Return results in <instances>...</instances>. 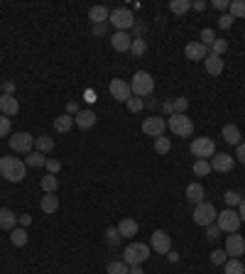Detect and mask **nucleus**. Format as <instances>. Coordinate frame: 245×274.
<instances>
[{"instance_id":"11","label":"nucleus","mask_w":245,"mask_h":274,"mask_svg":"<svg viewBox=\"0 0 245 274\" xmlns=\"http://www.w3.org/2000/svg\"><path fill=\"white\" fill-rule=\"evenodd\" d=\"M165 130H167V122H165V118L162 115H155V118H147L145 122H142V132H145L147 137H162L165 135Z\"/></svg>"},{"instance_id":"28","label":"nucleus","mask_w":245,"mask_h":274,"mask_svg":"<svg viewBox=\"0 0 245 274\" xmlns=\"http://www.w3.org/2000/svg\"><path fill=\"white\" fill-rule=\"evenodd\" d=\"M169 10H172V15H177V17H184V15L191 10V0H172V3H169Z\"/></svg>"},{"instance_id":"24","label":"nucleus","mask_w":245,"mask_h":274,"mask_svg":"<svg viewBox=\"0 0 245 274\" xmlns=\"http://www.w3.org/2000/svg\"><path fill=\"white\" fill-rule=\"evenodd\" d=\"M115 228L120 233V238H135V235H137V223H135L133 218H122Z\"/></svg>"},{"instance_id":"19","label":"nucleus","mask_w":245,"mask_h":274,"mask_svg":"<svg viewBox=\"0 0 245 274\" xmlns=\"http://www.w3.org/2000/svg\"><path fill=\"white\" fill-rule=\"evenodd\" d=\"M111 44L115 52H130V44H133V37L130 32H115L111 37Z\"/></svg>"},{"instance_id":"50","label":"nucleus","mask_w":245,"mask_h":274,"mask_svg":"<svg viewBox=\"0 0 245 274\" xmlns=\"http://www.w3.org/2000/svg\"><path fill=\"white\" fill-rule=\"evenodd\" d=\"M47 172L49 174H59V169H62V162H56V159H47Z\"/></svg>"},{"instance_id":"40","label":"nucleus","mask_w":245,"mask_h":274,"mask_svg":"<svg viewBox=\"0 0 245 274\" xmlns=\"http://www.w3.org/2000/svg\"><path fill=\"white\" fill-rule=\"evenodd\" d=\"M12 135V122L8 115H0V137H10Z\"/></svg>"},{"instance_id":"7","label":"nucleus","mask_w":245,"mask_h":274,"mask_svg":"<svg viewBox=\"0 0 245 274\" xmlns=\"http://www.w3.org/2000/svg\"><path fill=\"white\" fill-rule=\"evenodd\" d=\"M216 225L221 228V233H238V228H240V216H238V210L233 208H226L221 210L218 216H216Z\"/></svg>"},{"instance_id":"44","label":"nucleus","mask_w":245,"mask_h":274,"mask_svg":"<svg viewBox=\"0 0 245 274\" xmlns=\"http://www.w3.org/2000/svg\"><path fill=\"white\" fill-rule=\"evenodd\" d=\"M125 106H128V110H130V113H140V110L145 108V100H142V98H135V96H133V98L125 103Z\"/></svg>"},{"instance_id":"31","label":"nucleus","mask_w":245,"mask_h":274,"mask_svg":"<svg viewBox=\"0 0 245 274\" xmlns=\"http://www.w3.org/2000/svg\"><path fill=\"white\" fill-rule=\"evenodd\" d=\"M42 191L45 194H56V188H59V179H56V174H47V176H42Z\"/></svg>"},{"instance_id":"27","label":"nucleus","mask_w":245,"mask_h":274,"mask_svg":"<svg viewBox=\"0 0 245 274\" xmlns=\"http://www.w3.org/2000/svg\"><path fill=\"white\" fill-rule=\"evenodd\" d=\"M34 150L42 154L52 152V150H54V140H52L49 135H39V137H34Z\"/></svg>"},{"instance_id":"5","label":"nucleus","mask_w":245,"mask_h":274,"mask_svg":"<svg viewBox=\"0 0 245 274\" xmlns=\"http://www.w3.org/2000/svg\"><path fill=\"white\" fill-rule=\"evenodd\" d=\"M216 216H218V210H216V206L213 203H209V201H203V203H199L196 208H194V223L196 225H201V228H209V225H213L216 223Z\"/></svg>"},{"instance_id":"21","label":"nucleus","mask_w":245,"mask_h":274,"mask_svg":"<svg viewBox=\"0 0 245 274\" xmlns=\"http://www.w3.org/2000/svg\"><path fill=\"white\" fill-rule=\"evenodd\" d=\"M108 17H111V10L106 5H93L89 10V20L93 25H103V22H108Z\"/></svg>"},{"instance_id":"9","label":"nucleus","mask_w":245,"mask_h":274,"mask_svg":"<svg viewBox=\"0 0 245 274\" xmlns=\"http://www.w3.org/2000/svg\"><path fill=\"white\" fill-rule=\"evenodd\" d=\"M191 154L199 157V159H209V157L216 154V142H213L211 137H196L191 142Z\"/></svg>"},{"instance_id":"39","label":"nucleus","mask_w":245,"mask_h":274,"mask_svg":"<svg viewBox=\"0 0 245 274\" xmlns=\"http://www.w3.org/2000/svg\"><path fill=\"white\" fill-rule=\"evenodd\" d=\"M147 52V42L145 39H133V44H130V54L133 56H142Z\"/></svg>"},{"instance_id":"20","label":"nucleus","mask_w":245,"mask_h":274,"mask_svg":"<svg viewBox=\"0 0 245 274\" xmlns=\"http://www.w3.org/2000/svg\"><path fill=\"white\" fill-rule=\"evenodd\" d=\"M17 228V216L10 208H0V230L10 233Z\"/></svg>"},{"instance_id":"46","label":"nucleus","mask_w":245,"mask_h":274,"mask_svg":"<svg viewBox=\"0 0 245 274\" xmlns=\"http://www.w3.org/2000/svg\"><path fill=\"white\" fill-rule=\"evenodd\" d=\"M233 17H231V15H228V12H223L221 17H218V27H221V30H231V27H233Z\"/></svg>"},{"instance_id":"34","label":"nucleus","mask_w":245,"mask_h":274,"mask_svg":"<svg viewBox=\"0 0 245 274\" xmlns=\"http://www.w3.org/2000/svg\"><path fill=\"white\" fill-rule=\"evenodd\" d=\"M211 172L213 169L206 159H196V162H194V176H201V179H203V176H209Z\"/></svg>"},{"instance_id":"2","label":"nucleus","mask_w":245,"mask_h":274,"mask_svg":"<svg viewBox=\"0 0 245 274\" xmlns=\"http://www.w3.org/2000/svg\"><path fill=\"white\" fill-rule=\"evenodd\" d=\"M150 252L152 247L145 245V242H130L125 250H122V262L128 267H137V264H145L150 260Z\"/></svg>"},{"instance_id":"6","label":"nucleus","mask_w":245,"mask_h":274,"mask_svg":"<svg viewBox=\"0 0 245 274\" xmlns=\"http://www.w3.org/2000/svg\"><path fill=\"white\" fill-rule=\"evenodd\" d=\"M167 128L174 132L177 137H191V135H194V122H191V118L181 115V113H174V115L169 118Z\"/></svg>"},{"instance_id":"61","label":"nucleus","mask_w":245,"mask_h":274,"mask_svg":"<svg viewBox=\"0 0 245 274\" xmlns=\"http://www.w3.org/2000/svg\"><path fill=\"white\" fill-rule=\"evenodd\" d=\"M0 96H3V91H0Z\"/></svg>"},{"instance_id":"48","label":"nucleus","mask_w":245,"mask_h":274,"mask_svg":"<svg viewBox=\"0 0 245 274\" xmlns=\"http://www.w3.org/2000/svg\"><path fill=\"white\" fill-rule=\"evenodd\" d=\"M206 238H209V240H218V238H221V228H218L216 223L209 225V228H206Z\"/></svg>"},{"instance_id":"60","label":"nucleus","mask_w":245,"mask_h":274,"mask_svg":"<svg viewBox=\"0 0 245 274\" xmlns=\"http://www.w3.org/2000/svg\"><path fill=\"white\" fill-rule=\"evenodd\" d=\"M167 255H169V262H177V260H179V255H177V252H172V250H169Z\"/></svg>"},{"instance_id":"52","label":"nucleus","mask_w":245,"mask_h":274,"mask_svg":"<svg viewBox=\"0 0 245 274\" xmlns=\"http://www.w3.org/2000/svg\"><path fill=\"white\" fill-rule=\"evenodd\" d=\"M0 91H3L5 96H12V93H15V83H12V81H3V83H0Z\"/></svg>"},{"instance_id":"36","label":"nucleus","mask_w":245,"mask_h":274,"mask_svg":"<svg viewBox=\"0 0 245 274\" xmlns=\"http://www.w3.org/2000/svg\"><path fill=\"white\" fill-rule=\"evenodd\" d=\"M216 39H218V37H216V30H211V27H203V30H201L199 42L203 44V47H211Z\"/></svg>"},{"instance_id":"54","label":"nucleus","mask_w":245,"mask_h":274,"mask_svg":"<svg viewBox=\"0 0 245 274\" xmlns=\"http://www.w3.org/2000/svg\"><path fill=\"white\" fill-rule=\"evenodd\" d=\"M211 5H213V8H216V10H218V12L223 15V10H228V5H231V3H228V0H213Z\"/></svg>"},{"instance_id":"4","label":"nucleus","mask_w":245,"mask_h":274,"mask_svg":"<svg viewBox=\"0 0 245 274\" xmlns=\"http://www.w3.org/2000/svg\"><path fill=\"white\" fill-rule=\"evenodd\" d=\"M135 22L137 20H135L130 8H115V10H111V17H108V25L115 27V32H130Z\"/></svg>"},{"instance_id":"16","label":"nucleus","mask_w":245,"mask_h":274,"mask_svg":"<svg viewBox=\"0 0 245 274\" xmlns=\"http://www.w3.org/2000/svg\"><path fill=\"white\" fill-rule=\"evenodd\" d=\"M96 113L93 110H78L76 115H74V125H76L78 130H91L93 125H96Z\"/></svg>"},{"instance_id":"51","label":"nucleus","mask_w":245,"mask_h":274,"mask_svg":"<svg viewBox=\"0 0 245 274\" xmlns=\"http://www.w3.org/2000/svg\"><path fill=\"white\" fill-rule=\"evenodd\" d=\"M162 113H165L167 118H172V115H174V103H172V98L162 100Z\"/></svg>"},{"instance_id":"59","label":"nucleus","mask_w":245,"mask_h":274,"mask_svg":"<svg viewBox=\"0 0 245 274\" xmlns=\"http://www.w3.org/2000/svg\"><path fill=\"white\" fill-rule=\"evenodd\" d=\"M130 274H145V272H142V264H137V267H130Z\"/></svg>"},{"instance_id":"47","label":"nucleus","mask_w":245,"mask_h":274,"mask_svg":"<svg viewBox=\"0 0 245 274\" xmlns=\"http://www.w3.org/2000/svg\"><path fill=\"white\" fill-rule=\"evenodd\" d=\"M142 34H145V25H142V22H135L133 30H130V37H133V39H142Z\"/></svg>"},{"instance_id":"23","label":"nucleus","mask_w":245,"mask_h":274,"mask_svg":"<svg viewBox=\"0 0 245 274\" xmlns=\"http://www.w3.org/2000/svg\"><path fill=\"white\" fill-rule=\"evenodd\" d=\"M221 135H223V140H226L228 144H235V147L240 144V128H238V125H233V122H228V125L223 128Z\"/></svg>"},{"instance_id":"33","label":"nucleus","mask_w":245,"mask_h":274,"mask_svg":"<svg viewBox=\"0 0 245 274\" xmlns=\"http://www.w3.org/2000/svg\"><path fill=\"white\" fill-rule=\"evenodd\" d=\"M27 230L25 228H15V230H10V242L15 245V247H25L27 245Z\"/></svg>"},{"instance_id":"56","label":"nucleus","mask_w":245,"mask_h":274,"mask_svg":"<svg viewBox=\"0 0 245 274\" xmlns=\"http://www.w3.org/2000/svg\"><path fill=\"white\" fill-rule=\"evenodd\" d=\"M30 223H32V218H30L27 213H23V216H17V225H20V228H27Z\"/></svg>"},{"instance_id":"58","label":"nucleus","mask_w":245,"mask_h":274,"mask_svg":"<svg viewBox=\"0 0 245 274\" xmlns=\"http://www.w3.org/2000/svg\"><path fill=\"white\" fill-rule=\"evenodd\" d=\"M238 216H240V223H245V198L238 203Z\"/></svg>"},{"instance_id":"25","label":"nucleus","mask_w":245,"mask_h":274,"mask_svg":"<svg viewBox=\"0 0 245 274\" xmlns=\"http://www.w3.org/2000/svg\"><path fill=\"white\" fill-rule=\"evenodd\" d=\"M39 208H42V213L52 216V213H56V210H59V198H56L54 194H45V196H42V201H39Z\"/></svg>"},{"instance_id":"22","label":"nucleus","mask_w":245,"mask_h":274,"mask_svg":"<svg viewBox=\"0 0 245 274\" xmlns=\"http://www.w3.org/2000/svg\"><path fill=\"white\" fill-rule=\"evenodd\" d=\"M203 196H206V191H203V186H201L199 181H194V184H189V186H187V198H189L194 206L203 203Z\"/></svg>"},{"instance_id":"29","label":"nucleus","mask_w":245,"mask_h":274,"mask_svg":"<svg viewBox=\"0 0 245 274\" xmlns=\"http://www.w3.org/2000/svg\"><path fill=\"white\" fill-rule=\"evenodd\" d=\"M228 15H231L233 20H245V0H231Z\"/></svg>"},{"instance_id":"37","label":"nucleus","mask_w":245,"mask_h":274,"mask_svg":"<svg viewBox=\"0 0 245 274\" xmlns=\"http://www.w3.org/2000/svg\"><path fill=\"white\" fill-rule=\"evenodd\" d=\"M108 274H130V267L122 260H115V262L108 264Z\"/></svg>"},{"instance_id":"8","label":"nucleus","mask_w":245,"mask_h":274,"mask_svg":"<svg viewBox=\"0 0 245 274\" xmlns=\"http://www.w3.org/2000/svg\"><path fill=\"white\" fill-rule=\"evenodd\" d=\"M8 144H10L12 152L30 154L34 150V137L30 132H12L10 137H8Z\"/></svg>"},{"instance_id":"14","label":"nucleus","mask_w":245,"mask_h":274,"mask_svg":"<svg viewBox=\"0 0 245 274\" xmlns=\"http://www.w3.org/2000/svg\"><path fill=\"white\" fill-rule=\"evenodd\" d=\"M184 56H187L189 61H203V59L209 56V47H203L199 39H196V42H189L184 47Z\"/></svg>"},{"instance_id":"38","label":"nucleus","mask_w":245,"mask_h":274,"mask_svg":"<svg viewBox=\"0 0 245 274\" xmlns=\"http://www.w3.org/2000/svg\"><path fill=\"white\" fill-rule=\"evenodd\" d=\"M169 150H172V142H169V137H165V135H162V137H157V140H155V152H157V154H167Z\"/></svg>"},{"instance_id":"10","label":"nucleus","mask_w":245,"mask_h":274,"mask_svg":"<svg viewBox=\"0 0 245 274\" xmlns=\"http://www.w3.org/2000/svg\"><path fill=\"white\" fill-rule=\"evenodd\" d=\"M108 91H111V96L118 100V103H128V100L133 98L130 83H128V81H122V78H113L111 86H108Z\"/></svg>"},{"instance_id":"18","label":"nucleus","mask_w":245,"mask_h":274,"mask_svg":"<svg viewBox=\"0 0 245 274\" xmlns=\"http://www.w3.org/2000/svg\"><path fill=\"white\" fill-rule=\"evenodd\" d=\"M20 113V103H17V98L15 96H0V115H17Z\"/></svg>"},{"instance_id":"57","label":"nucleus","mask_w":245,"mask_h":274,"mask_svg":"<svg viewBox=\"0 0 245 274\" xmlns=\"http://www.w3.org/2000/svg\"><path fill=\"white\" fill-rule=\"evenodd\" d=\"M78 110H81V108H78V103H74V100H71V103L67 106V115H71V118H74V115H76Z\"/></svg>"},{"instance_id":"53","label":"nucleus","mask_w":245,"mask_h":274,"mask_svg":"<svg viewBox=\"0 0 245 274\" xmlns=\"http://www.w3.org/2000/svg\"><path fill=\"white\" fill-rule=\"evenodd\" d=\"M235 159H238V162L245 166V142L238 144V150H235Z\"/></svg>"},{"instance_id":"26","label":"nucleus","mask_w":245,"mask_h":274,"mask_svg":"<svg viewBox=\"0 0 245 274\" xmlns=\"http://www.w3.org/2000/svg\"><path fill=\"white\" fill-rule=\"evenodd\" d=\"M25 164H27V169H39V166L47 164V157L42 152L32 150L30 154H25Z\"/></svg>"},{"instance_id":"1","label":"nucleus","mask_w":245,"mask_h":274,"mask_svg":"<svg viewBox=\"0 0 245 274\" xmlns=\"http://www.w3.org/2000/svg\"><path fill=\"white\" fill-rule=\"evenodd\" d=\"M0 176H5L10 184H17L27 176V164L20 157H0Z\"/></svg>"},{"instance_id":"41","label":"nucleus","mask_w":245,"mask_h":274,"mask_svg":"<svg viewBox=\"0 0 245 274\" xmlns=\"http://www.w3.org/2000/svg\"><path fill=\"white\" fill-rule=\"evenodd\" d=\"M226 49H228V42H226V39H216V42L209 47V52H211V54H216V56H223V54H226Z\"/></svg>"},{"instance_id":"3","label":"nucleus","mask_w":245,"mask_h":274,"mask_svg":"<svg viewBox=\"0 0 245 274\" xmlns=\"http://www.w3.org/2000/svg\"><path fill=\"white\" fill-rule=\"evenodd\" d=\"M130 91H133L135 98H147V96H152V91H155V78H152V74H147V71H135L133 78H130Z\"/></svg>"},{"instance_id":"15","label":"nucleus","mask_w":245,"mask_h":274,"mask_svg":"<svg viewBox=\"0 0 245 274\" xmlns=\"http://www.w3.org/2000/svg\"><path fill=\"white\" fill-rule=\"evenodd\" d=\"M209 164H211L213 172H221V174H226V172H231V169L235 166V159L231 157V154H223L221 152V154H213Z\"/></svg>"},{"instance_id":"49","label":"nucleus","mask_w":245,"mask_h":274,"mask_svg":"<svg viewBox=\"0 0 245 274\" xmlns=\"http://www.w3.org/2000/svg\"><path fill=\"white\" fill-rule=\"evenodd\" d=\"M108 27H111L108 22H103V25H93V30H91V32H93V37H106Z\"/></svg>"},{"instance_id":"45","label":"nucleus","mask_w":245,"mask_h":274,"mask_svg":"<svg viewBox=\"0 0 245 274\" xmlns=\"http://www.w3.org/2000/svg\"><path fill=\"white\" fill-rule=\"evenodd\" d=\"M223 198H226V203H228V208H233V206H238V203L243 201L238 191H226V196H223Z\"/></svg>"},{"instance_id":"17","label":"nucleus","mask_w":245,"mask_h":274,"mask_svg":"<svg viewBox=\"0 0 245 274\" xmlns=\"http://www.w3.org/2000/svg\"><path fill=\"white\" fill-rule=\"evenodd\" d=\"M203 66H206V74H209V76H221L223 69H226V64H223L221 56L211 54V52H209V56L203 59Z\"/></svg>"},{"instance_id":"32","label":"nucleus","mask_w":245,"mask_h":274,"mask_svg":"<svg viewBox=\"0 0 245 274\" xmlns=\"http://www.w3.org/2000/svg\"><path fill=\"white\" fill-rule=\"evenodd\" d=\"M223 272L226 274H245V264L235 257H228V262L223 264Z\"/></svg>"},{"instance_id":"43","label":"nucleus","mask_w":245,"mask_h":274,"mask_svg":"<svg viewBox=\"0 0 245 274\" xmlns=\"http://www.w3.org/2000/svg\"><path fill=\"white\" fill-rule=\"evenodd\" d=\"M228 262V255H226V250H213L211 252V264H216V267H221V264Z\"/></svg>"},{"instance_id":"42","label":"nucleus","mask_w":245,"mask_h":274,"mask_svg":"<svg viewBox=\"0 0 245 274\" xmlns=\"http://www.w3.org/2000/svg\"><path fill=\"white\" fill-rule=\"evenodd\" d=\"M172 103H174V113H181V115H187V108H189V98L179 96V98H172Z\"/></svg>"},{"instance_id":"13","label":"nucleus","mask_w":245,"mask_h":274,"mask_svg":"<svg viewBox=\"0 0 245 274\" xmlns=\"http://www.w3.org/2000/svg\"><path fill=\"white\" fill-rule=\"evenodd\" d=\"M150 247H152L157 255H167L169 250H172V238H169V233L155 230L152 238H150Z\"/></svg>"},{"instance_id":"12","label":"nucleus","mask_w":245,"mask_h":274,"mask_svg":"<svg viewBox=\"0 0 245 274\" xmlns=\"http://www.w3.org/2000/svg\"><path fill=\"white\" fill-rule=\"evenodd\" d=\"M226 255H228V257H235V260H240V255H245V238L243 235L231 233V235L226 238Z\"/></svg>"},{"instance_id":"35","label":"nucleus","mask_w":245,"mask_h":274,"mask_svg":"<svg viewBox=\"0 0 245 274\" xmlns=\"http://www.w3.org/2000/svg\"><path fill=\"white\" fill-rule=\"evenodd\" d=\"M120 233H118V228H115V225H108V228H106V242H108V245H111V247H118V245H120Z\"/></svg>"},{"instance_id":"30","label":"nucleus","mask_w":245,"mask_h":274,"mask_svg":"<svg viewBox=\"0 0 245 274\" xmlns=\"http://www.w3.org/2000/svg\"><path fill=\"white\" fill-rule=\"evenodd\" d=\"M71 128H74V118H71V115H67V113H64V115L54 118V130L56 132H69Z\"/></svg>"},{"instance_id":"55","label":"nucleus","mask_w":245,"mask_h":274,"mask_svg":"<svg viewBox=\"0 0 245 274\" xmlns=\"http://www.w3.org/2000/svg\"><path fill=\"white\" fill-rule=\"evenodd\" d=\"M206 5H209L206 0H194V3H191V10H199V12H203V10H206Z\"/></svg>"}]
</instances>
